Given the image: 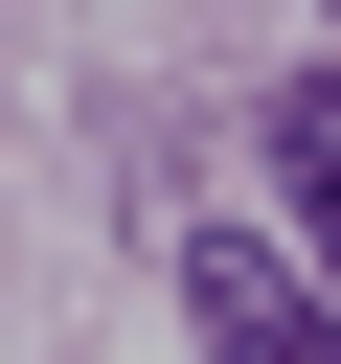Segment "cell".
<instances>
[{"mask_svg":"<svg viewBox=\"0 0 341 364\" xmlns=\"http://www.w3.org/2000/svg\"><path fill=\"white\" fill-rule=\"evenodd\" d=\"M273 182H296V228H318V273H341V68L273 91Z\"/></svg>","mask_w":341,"mask_h":364,"instance_id":"cell-2","label":"cell"},{"mask_svg":"<svg viewBox=\"0 0 341 364\" xmlns=\"http://www.w3.org/2000/svg\"><path fill=\"white\" fill-rule=\"evenodd\" d=\"M182 318H205V364H341V273L273 228H182Z\"/></svg>","mask_w":341,"mask_h":364,"instance_id":"cell-1","label":"cell"}]
</instances>
